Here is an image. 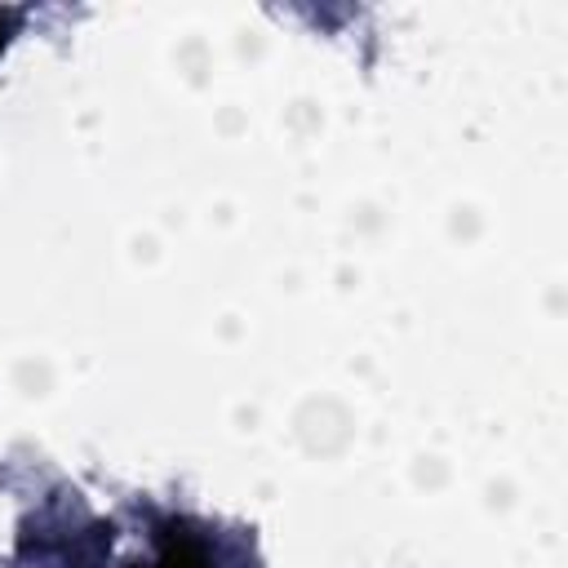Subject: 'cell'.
<instances>
[{
	"instance_id": "obj_1",
	"label": "cell",
	"mask_w": 568,
	"mask_h": 568,
	"mask_svg": "<svg viewBox=\"0 0 568 568\" xmlns=\"http://www.w3.org/2000/svg\"><path fill=\"white\" fill-rule=\"evenodd\" d=\"M155 568H213V564H209V550H204L200 537H191L182 524H169L164 537H160Z\"/></svg>"
},
{
	"instance_id": "obj_2",
	"label": "cell",
	"mask_w": 568,
	"mask_h": 568,
	"mask_svg": "<svg viewBox=\"0 0 568 568\" xmlns=\"http://www.w3.org/2000/svg\"><path fill=\"white\" fill-rule=\"evenodd\" d=\"M4 44H9V13H0V53H4Z\"/></svg>"
}]
</instances>
